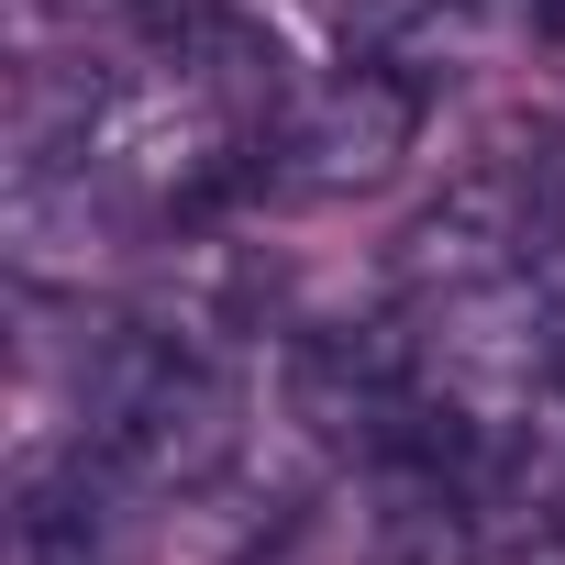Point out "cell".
Segmentation results:
<instances>
[{"label":"cell","mask_w":565,"mask_h":565,"mask_svg":"<svg viewBox=\"0 0 565 565\" xmlns=\"http://www.w3.org/2000/svg\"><path fill=\"white\" fill-rule=\"evenodd\" d=\"M78 444L111 455L134 488L189 499L244 444V388L211 333L189 322H100L78 355Z\"/></svg>","instance_id":"cell-1"},{"label":"cell","mask_w":565,"mask_h":565,"mask_svg":"<svg viewBox=\"0 0 565 565\" xmlns=\"http://www.w3.org/2000/svg\"><path fill=\"white\" fill-rule=\"evenodd\" d=\"M422 111H433V78L344 56L333 78H311V89L277 100V122L255 145V189L266 200H355V189H388L399 156L422 145Z\"/></svg>","instance_id":"cell-2"},{"label":"cell","mask_w":565,"mask_h":565,"mask_svg":"<svg viewBox=\"0 0 565 565\" xmlns=\"http://www.w3.org/2000/svg\"><path fill=\"white\" fill-rule=\"evenodd\" d=\"M422 388H433V355H422L411 322H311V333H289V411L322 444L388 455Z\"/></svg>","instance_id":"cell-3"},{"label":"cell","mask_w":565,"mask_h":565,"mask_svg":"<svg viewBox=\"0 0 565 565\" xmlns=\"http://www.w3.org/2000/svg\"><path fill=\"white\" fill-rule=\"evenodd\" d=\"M156 488H134L111 455H56V466H23V565H156V521H145Z\"/></svg>","instance_id":"cell-4"},{"label":"cell","mask_w":565,"mask_h":565,"mask_svg":"<svg viewBox=\"0 0 565 565\" xmlns=\"http://www.w3.org/2000/svg\"><path fill=\"white\" fill-rule=\"evenodd\" d=\"M322 12H333L344 56L411 67V78H433V56H455L477 34V0H322Z\"/></svg>","instance_id":"cell-5"},{"label":"cell","mask_w":565,"mask_h":565,"mask_svg":"<svg viewBox=\"0 0 565 565\" xmlns=\"http://www.w3.org/2000/svg\"><path fill=\"white\" fill-rule=\"evenodd\" d=\"M477 554H488V565H565V466L510 477V488L477 510Z\"/></svg>","instance_id":"cell-6"},{"label":"cell","mask_w":565,"mask_h":565,"mask_svg":"<svg viewBox=\"0 0 565 565\" xmlns=\"http://www.w3.org/2000/svg\"><path fill=\"white\" fill-rule=\"evenodd\" d=\"M366 565H488V554H477V510H466V488H411V499L377 521Z\"/></svg>","instance_id":"cell-7"},{"label":"cell","mask_w":565,"mask_h":565,"mask_svg":"<svg viewBox=\"0 0 565 565\" xmlns=\"http://www.w3.org/2000/svg\"><path fill=\"white\" fill-rule=\"evenodd\" d=\"M532 45H543V56L565 67V0H532Z\"/></svg>","instance_id":"cell-8"},{"label":"cell","mask_w":565,"mask_h":565,"mask_svg":"<svg viewBox=\"0 0 565 565\" xmlns=\"http://www.w3.org/2000/svg\"><path fill=\"white\" fill-rule=\"evenodd\" d=\"M45 12L56 23H89V12H122V0H45Z\"/></svg>","instance_id":"cell-9"}]
</instances>
